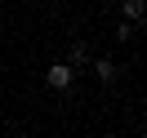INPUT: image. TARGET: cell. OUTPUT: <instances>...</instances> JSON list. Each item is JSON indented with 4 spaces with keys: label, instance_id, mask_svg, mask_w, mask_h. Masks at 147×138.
<instances>
[{
    "label": "cell",
    "instance_id": "obj_4",
    "mask_svg": "<svg viewBox=\"0 0 147 138\" xmlns=\"http://www.w3.org/2000/svg\"><path fill=\"white\" fill-rule=\"evenodd\" d=\"M125 18H129V22L143 18V0H125Z\"/></svg>",
    "mask_w": 147,
    "mask_h": 138
},
{
    "label": "cell",
    "instance_id": "obj_3",
    "mask_svg": "<svg viewBox=\"0 0 147 138\" xmlns=\"http://www.w3.org/2000/svg\"><path fill=\"white\" fill-rule=\"evenodd\" d=\"M89 63V54H85V45H71V54H67V67H80Z\"/></svg>",
    "mask_w": 147,
    "mask_h": 138
},
{
    "label": "cell",
    "instance_id": "obj_2",
    "mask_svg": "<svg viewBox=\"0 0 147 138\" xmlns=\"http://www.w3.org/2000/svg\"><path fill=\"white\" fill-rule=\"evenodd\" d=\"M94 76H98L102 85H111L116 80V63H111V58H98V63H94Z\"/></svg>",
    "mask_w": 147,
    "mask_h": 138
},
{
    "label": "cell",
    "instance_id": "obj_1",
    "mask_svg": "<svg viewBox=\"0 0 147 138\" xmlns=\"http://www.w3.org/2000/svg\"><path fill=\"white\" fill-rule=\"evenodd\" d=\"M45 80H49V89H67V85L76 80V67H67V63H54L45 71Z\"/></svg>",
    "mask_w": 147,
    "mask_h": 138
}]
</instances>
